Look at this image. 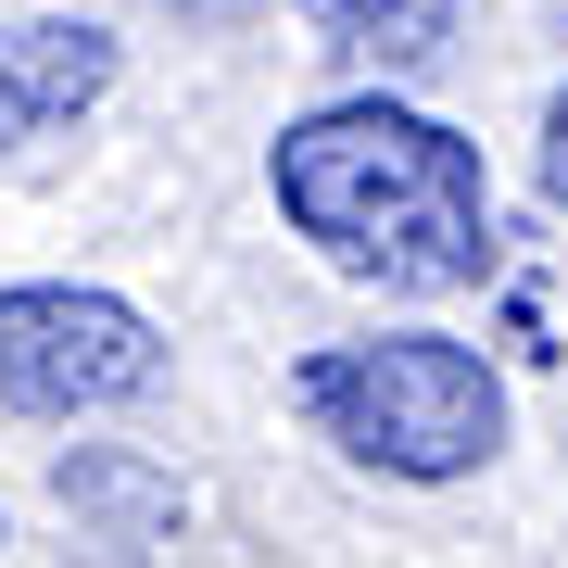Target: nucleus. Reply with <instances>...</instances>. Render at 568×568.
I'll return each instance as SVG.
<instances>
[{
    "instance_id": "nucleus-6",
    "label": "nucleus",
    "mask_w": 568,
    "mask_h": 568,
    "mask_svg": "<svg viewBox=\"0 0 568 568\" xmlns=\"http://www.w3.org/2000/svg\"><path fill=\"white\" fill-rule=\"evenodd\" d=\"M544 203L568 215V89H556V102H544Z\"/></svg>"
},
{
    "instance_id": "nucleus-5",
    "label": "nucleus",
    "mask_w": 568,
    "mask_h": 568,
    "mask_svg": "<svg viewBox=\"0 0 568 568\" xmlns=\"http://www.w3.org/2000/svg\"><path fill=\"white\" fill-rule=\"evenodd\" d=\"M304 13L328 26V51H354V63H429L455 39L467 0H304Z\"/></svg>"
},
{
    "instance_id": "nucleus-2",
    "label": "nucleus",
    "mask_w": 568,
    "mask_h": 568,
    "mask_svg": "<svg viewBox=\"0 0 568 568\" xmlns=\"http://www.w3.org/2000/svg\"><path fill=\"white\" fill-rule=\"evenodd\" d=\"M304 417L379 480H467L506 443V379L443 328H379L304 366Z\"/></svg>"
},
{
    "instance_id": "nucleus-3",
    "label": "nucleus",
    "mask_w": 568,
    "mask_h": 568,
    "mask_svg": "<svg viewBox=\"0 0 568 568\" xmlns=\"http://www.w3.org/2000/svg\"><path fill=\"white\" fill-rule=\"evenodd\" d=\"M164 379V342L126 291L26 278L0 291V417H114Z\"/></svg>"
},
{
    "instance_id": "nucleus-4",
    "label": "nucleus",
    "mask_w": 568,
    "mask_h": 568,
    "mask_svg": "<svg viewBox=\"0 0 568 568\" xmlns=\"http://www.w3.org/2000/svg\"><path fill=\"white\" fill-rule=\"evenodd\" d=\"M114 89V39L77 13H13L0 26V152L39 140V126H77Z\"/></svg>"
},
{
    "instance_id": "nucleus-1",
    "label": "nucleus",
    "mask_w": 568,
    "mask_h": 568,
    "mask_svg": "<svg viewBox=\"0 0 568 568\" xmlns=\"http://www.w3.org/2000/svg\"><path fill=\"white\" fill-rule=\"evenodd\" d=\"M265 190L342 278H379V291H480L493 253H506L480 140H455L417 102H379V89L291 114L278 152H265Z\"/></svg>"
}]
</instances>
